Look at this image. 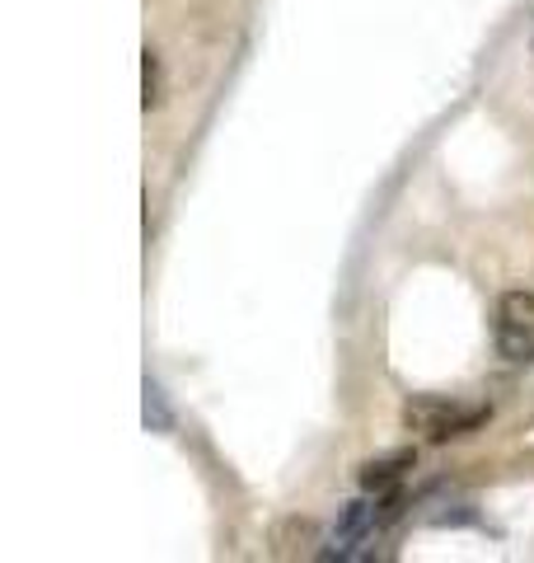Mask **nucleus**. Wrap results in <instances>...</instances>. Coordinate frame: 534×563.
Masks as SVG:
<instances>
[{
    "mask_svg": "<svg viewBox=\"0 0 534 563\" xmlns=\"http://www.w3.org/2000/svg\"><path fill=\"white\" fill-rule=\"evenodd\" d=\"M399 493H370L366 488V498H356L343 521L333 526V536H329V559H366L370 554V544H376L385 531H389V521L399 517Z\"/></svg>",
    "mask_w": 534,
    "mask_h": 563,
    "instance_id": "obj_1",
    "label": "nucleus"
},
{
    "mask_svg": "<svg viewBox=\"0 0 534 563\" xmlns=\"http://www.w3.org/2000/svg\"><path fill=\"white\" fill-rule=\"evenodd\" d=\"M403 422L432 442H450V437H469L488 422V404H465V399H450V395H418L408 399Z\"/></svg>",
    "mask_w": 534,
    "mask_h": 563,
    "instance_id": "obj_2",
    "label": "nucleus"
},
{
    "mask_svg": "<svg viewBox=\"0 0 534 563\" xmlns=\"http://www.w3.org/2000/svg\"><path fill=\"white\" fill-rule=\"evenodd\" d=\"M492 343L507 362H534V291H507L497 301Z\"/></svg>",
    "mask_w": 534,
    "mask_h": 563,
    "instance_id": "obj_3",
    "label": "nucleus"
},
{
    "mask_svg": "<svg viewBox=\"0 0 534 563\" xmlns=\"http://www.w3.org/2000/svg\"><path fill=\"white\" fill-rule=\"evenodd\" d=\"M408 470H413V451L380 455V461H370V465L361 470V488H370V493H394Z\"/></svg>",
    "mask_w": 534,
    "mask_h": 563,
    "instance_id": "obj_4",
    "label": "nucleus"
},
{
    "mask_svg": "<svg viewBox=\"0 0 534 563\" xmlns=\"http://www.w3.org/2000/svg\"><path fill=\"white\" fill-rule=\"evenodd\" d=\"M159 99H165V76H159V57L146 47V52H141V103L155 109Z\"/></svg>",
    "mask_w": 534,
    "mask_h": 563,
    "instance_id": "obj_5",
    "label": "nucleus"
},
{
    "mask_svg": "<svg viewBox=\"0 0 534 563\" xmlns=\"http://www.w3.org/2000/svg\"><path fill=\"white\" fill-rule=\"evenodd\" d=\"M146 428L151 432H165L169 428V409H165V390L146 380Z\"/></svg>",
    "mask_w": 534,
    "mask_h": 563,
    "instance_id": "obj_6",
    "label": "nucleus"
}]
</instances>
